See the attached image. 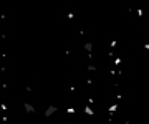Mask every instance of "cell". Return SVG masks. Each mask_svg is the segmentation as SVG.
<instances>
[{
	"instance_id": "6da1fadb",
	"label": "cell",
	"mask_w": 149,
	"mask_h": 124,
	"mask_svg": "<svg viewBox=\"0 0 149 124\" xmlns=\"http://www.w3.org/2000/svg\"><path fill=\"white\" fill-rule=\"evenodd\" d=\"M55 111H56V108H55V106H48V109L45 111V114H47V116H51L53 113H55Z\"/></svg>"
},
{
	"instance_id": "7a4b0ae2",
	"label": "cell",
	"mask_w": 149,
	"mask_h": 124,
	"mask_svg": "<svg viewBox=\"0 0 149 124\" xmlns=\"http://www.w3.org/2000/svg\"><path fill=\"white\" fill-rule=\"evenodd\" d=\"M84 50H88V51H91V50H93V43H91V41H88V43H84Z\"/></svg>"
},
{
	"instance_id": "3957f363",
	"label": "cell",
	"mask_w": 149,
	"mask_h": 124,
	"mask_svg": "<svg viewBox=\"0 0 149 124\" xmlns=\"http://www.w3.org/2000/svg\"><path fill=\"white\" fill-rule=\"evenodd\" d=\"M25 109H27L28 113H35V108H33L32 104H25Z\"/></svg>"
}]
</instances>
